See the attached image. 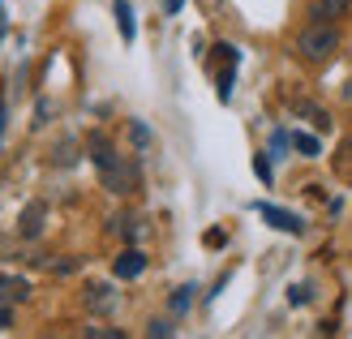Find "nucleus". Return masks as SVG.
<instances>
[{
  "instance_id": "17",
  "label": "nucleus",
  "mask_w": 352,
  "mask_h": 339,
  "mask_svg": "<svg viewBox=\"0 0 352 339\" xmlns=\"http://www.w3.org/2000/svg\"><path fill=\"white\" fill-rule=\"evenodd\" d=\"M5 327H13V309H9V305H0V331H5Z\"/></svg>"
},
{
  "instance_id": "3",
  "label": "nucleus",
  "mask_w": 352,
  "mask_h": 339,
  "mask_svg": "<svg viewBox=\"0 0 352 339\" xmlns=\"http://www.w3.org/2000/svg\"><path fill=\"white\" fill-rule=\"evenodd\" d=\"M258 215L267 219L271 228H279V232H292V237H301L305 232V223L292 215V210H279V206H271V202H258Z\"/></svg>"
},
{
  "instance_id": "7",
  "label": "nucleus",
  "mask_w": 352,
  "mask_h": 339,
  "mask_svg": "<svg viewBox=\"0 0 352 339\" xmlns=\"http://www.w3.org/2000/svg\"><path fill=\"white\" fill-rule=\"evenodd\" d=\"M352 0H314L309 5V22H340V17H348Z\"/></svg>"
},
{
  "instance_id": "1",
  "label": "nucleus",
  "mask_w": 352,
  "mask_h": 339,
  "mask_svg": "<svg viewBox=\"0 0 352 339\" xmlns=\"http://www.w3.org/2000/svg\"><path fill=\"white\" fill-rule=\"evenodd\" d=\"M91 159H95V168L103 176V185H108L112 193H129L138 185V168L129 164L125 155H116L112 151V142L103 138V133H91Z\"/></svg>"
},
{
  "instance_id": "2",
  "label": "nucleus",
  "mask_w": 352,
  "mask_h": 339,
  "mask_svg": "<svg viewBox=\"0 0 352 339\" xmlns=\"http://www.w3.org/2000/svg\"><path fill=\"white\" fill-rule=\"evenodd\" d=\"M296 52H301V61L309 65H322L340 52V30L336 22H309L301 34H296Z\"/></svg>"
},
{
  "instance_id": "18",
  "label": "nucleus",
  "mask_w": 352,
  "mask_h": 339,
  "mask_svg": "<svg viewBox=\"0 0 352 339\" xmlns=\"http://www.w3.org/2000/svg\"><path fill=\"white\" fill-rule=\"evenodd\" d=\"M181 5H185V0H164V9H168V13H181Z\"/></svg>"
},
{
  "instance_id": "10",
  "label": "nucleus",
  "mask_w": 352,
  "mask_h": 339,
  "mask_svg": "<svg viewBox=\"0 0 352 339\" xmlns=\"http://www.w3.org/2000/svg\"><path fill=\"white\" fill-rule=\"evenodd\" d=\"M189 305H193V283H185V288L172 292V314H185Z\"/></svg>"
},
{
  "instance_id": "19",
  "label": "nucleus",
  "mask_w": 352,
  "mask_h": 339,
  "mask_svg": "<svg viewBox=\"0 0 352 339\" xmlns=\"http://www.w3.org/2000/svg\"><path fill=\"white\" fill-rule=\"evenodd\" d=\"M0 34H5V0H0Z\"/></svg>"
},
{
  "instance_id": "15",
  "label": "nucleus",
  "mask_w": 352,
  "mask_h": 339,
  "mask_svg": "<svg viewBox=\"0 0 352 339\" xmlns=\"http://www.w3.org/2000/svg\"><path fill=\"white\" fill-rule=\"evenodd\" d=\"M254 172L262 176V185H271V159L267 155H254Z\"/></svg>"
},
{
  "instance_id": "12",
  "label": "nucleus",
  "mask_w": 352,
  "mask_h": 339,
  "mask_svg": "<svg viewBox=\"0 0 352 339\" xmlns=\"http://www.w3.org/2000/svg\"><path fill=\"white\" fill-rule=\"evenodd\" d=\"M129 138H133V146H138V151L151 146V129H146L142 120H133V124H129Z\"/></svg>"
},
{
  "instance_id": "13",
  "label": "nucleus",
  "mask_w": 352,
  "mask_h": 339,
  "mask_svg": "<svg viewBox=\"0 0 352 339\" xmlns=\"http://www.w3.org/2000/svg\"><path fill=\"white\" fill-rule=\"evenodd\" d=\"M309 296H314L309 283H292V288H288V300H292V305H309Z\"/></svg>"
},
{
  "instance_id": "8",
  "label": "nucleus",
  "mask_w": 352,
  "mask_h": 339,
  "mask_svg": "<svg viewBox=\"0 0 352 339\" xmlns=\"http://www.w3.org/2000/svg\"><path fill=\"white\" fill-rule=\"evenodd\" d=\"M43 219H47V206H43V202H30V206L22 210V219H17V223H22V237L34 241V237L43 232Z\"/></svg>"
},
{
  "instance_id": "14",
  "label": "nucleus",
  "mask_w": 352,
  "mask_h": 339,
  "mask_svg": "<svg viewBox=\"0 0 352 339\" xmlns=\"http://www.w3.org/2000/svg\"><path fill=\"white\" fill-rule=\"evenodd\" d=\"M86 335L91 339H125V331H116V327H86Z\"/></svg>"
},
{
  "instance_id": "4",
  "label": "nucleus",
  "mask_w": 352,
  "mask_h": 339,
  "mask_svg": "<svg viewBox=\"0 0 352 339\" xmlns=\"http://www.w3.org/2000/svg\"><path fill=\"white\" fill-rule=\"evenodd\" d=\"M142 271H146V254H142V249H120L116 262H112V275L116 279H138Z\"/></svg>"
},
{
  "instance_id": "5",
  "label": "nucleus",
  "mask_w": 352,
  "mask_h": 339,
  "mask_svg": "<svg viewBox=\"0 0 352 339\" xmlns=\"http://www.w3.org/2000/svg\"><path fill=\"white\" fill-rule=\"evenodd\" d=\"M82 300H86V309H91V314H112L116 309V292L108 288V283H86Z\"/></svg>"
},
{
  "instance_id": "11",
  "label": "nucleus",
  "mask_w": 352,
  "mask_h": 339,
  "mask_svg": "<svg viewBox=\"0 0 352 339\" xmlns=\"http://www.w3.org/2000/svg\"><path fill=\"white\" fill-rule=\"evenodd\" d=\"M292 146L301 151L305 159H314V155H318V138H309V133H292Z\"/></svg>"
},
{
  "instance_id": "9",
  "label": "nucleus",
  "mask_w": 352,
  "mask_h": 339,
  "mask_svg": "<svg viewBox=\"0 0 352 339\" xmlns=\"http://www.w3.org/2000/svg\"><path fill=\"white\" fill-rule=\"evenodd\" d=\"M112 13H116L120 39H125V43H133V34H138V26H133V5H129V0H116V5H112Z\"/></svg>"
},
{
  "instance_id": "16",
  "label": "nucleus",
  "mask_w": 352,
  "mask_h": 339,
  "mask_svg": "<svg viewBox=\"0 0 352 339\" xmlns=\"http://www.w3.org/2000/svg\"><path fill=\"white\" fill-rule=\"evenodd\" d=\"M146 335H172V322H151Z\"/></svg>"
},
{
  "instance_id": "6",
  "label": "nucleus",
  "mask_w": 352,
  "mask_h": 339,
  "mask_svg": "<svg viewBox=\"0 0 352 339\" xmlns=\"http://www.w3.org/2000/svg\"><path fill=\"white\" fill-rule=\"evenodd\" d=\"M30 300V283L22 275H0V305H22Z\"/></svg>"
}]
</instances>
